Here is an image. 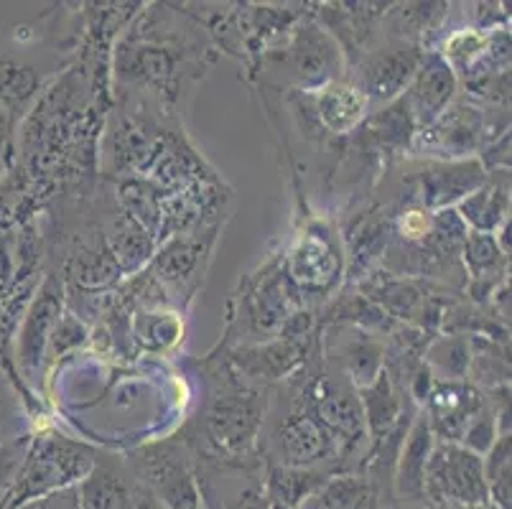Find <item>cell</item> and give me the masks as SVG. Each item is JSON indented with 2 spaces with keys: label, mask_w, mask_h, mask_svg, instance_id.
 I'll list each match as a JSON object with an SVG mask.
<instances>
[{
  "label": "cell",
  "mask_w": 512,
  "mask_h": 509,
  "mask_svg": "<svg viewBox=\"0 0 512 509\" xmlns=\"http://www.w3.org/2000/svg\"><path fill=\"white\" fill-rule=\"evenodd\" d=\"M92 469H95V454L85 443H74L67 438H41L23 461L0 509H18L31 499H41L69 484L82 482Z\"/></svg>",
  "instance_id": "obj_1"
},
{
  "label": "cell",
  "mask_w": 512,
  "mask_h": 509,
  "mask_svg": "<svg viewBox=\"0 0 512 509\" xmlns=\"http://www.w3.org/2000/svg\"><path fill=\"white\" fill-rule=\"evenodd\" d=\"M423 499L436 504H459L467 509H484L490 492L484 482L482 456L472 454L459 443L434 446L423 476Z\"/></svg>",
  "instance_id": "obj_2"
},
{
  "label": "cell",
  "mask_w": 512,
  "mask_h": 509,
  "mask_svg": "<svg viewBox=\"0 0 512 509\" xmlns=\"http://www.w3.org/2000/svg\"><path fill=\"white\" fill-rule=\"evenodd\" d=\"M265 398L258 390L227 382L222 392L209 405L204 426L212 448L225 461L242 459L255 446V436L263 423Z\"/></svg>",
  "instance_id": "obj_3"
},
{
  "label": "cell",
  "mask_w": 512,
  "mask_h": 509,
  "mask_svg": "<svg viewBox=\"0 0 512 509\" xmlns=\"http://www.w3.org/2000/svg\"><path fill=\"white\" fill-rule=\"evenodd\" d=\"M138 476L156 499L169 509H204L202 492L184 448L179 443H156L136 459Z\"/></svg>",
  "instance_id": "obj_4"
},
{
  "label": "cell",
  "mask_w": 512,
  "mask_h": 509,
  "mask_svg": "<svg viewBox=\"0 0 512 509\" xmlns=\"http://www.w3.org/2000/svg\"><path fill=\"white\" fill-rule=\"evenodd\" d=\"M423 56L426 54L421 49L406 44V41L388 46V49L370 51L360 59L355 87L365 95L367 102L372 100L390 105L408 90Z\"/></svg>",
  "instance_id": "obj_5"
},
{
  "label": "cell",
  "mask_w": 512,
  "mask_h": 509,
  "mask_svg": "<svg viewBox=\"0 0 512 509\" xmlns=\"http://www.w3.org/2000/svg\"><path fill=\"white\" fill-rule=\"evenodd\" d=\"M487 133L482 112L472 105L446 107L431 125L416 133V151H428L426 156H439L444 161H464L479 151Z\"/></svg>",
  "instance_id": "obj_6"
},
{
  "label": "cell",
  "mask_w": 512,
  "mask_h": 509,
  "mask_svg": "<svg viewBox=\"0 0 512 509\" xmlns=\"http://www.w3.org/2000/svg\"><path fill=\"white\" fill-rule=\"evenodd\" d=\"M276 446L283 461L281 466L306 469V466H314L332 456L334 438L316 415L309 392H306V400H299L293 413L278 426Z\"/></svg>",
  "instance_id": "obj_7"
},
{
  "label": "cell",
  "mask_w": 512,
  "mask_h": 509,
  "mask_svg": "<svg viewBox=\"0 0 512 509\" xmlns=\"http://www.w3.org/2000/svg\"><path fill=\"white\" fill-rule=\"evenodd\" d=\"M293 74L306 92H319L321 87L337 82L344 69V56L337 41L319 26L299 28L291 41Z\"/></svg>",
  "instance_id": "obj_8"
},
{
  "label": "cell",
  "mask_w": 512,
  "mask_h": 509,
  "mask_svg": "<svg viewBox=\"0 0 512 509\" xmlns=\"http://www.w3.org/2000/svg\"><path fill=\"white\" fill-rule=\"evenodd\" d=\"M309 398L319 420L332 433L334 443L344 441V454H352L365 438L360 398L329 377L316 380V385L309 390Z\"/></svg>",
  "instance_id": "obj_9"
},
{
  "label": "cell",
  "mask_w": 512,
  "mask_h": 509,
  "mask_svg": "<svg viewBox=\"0 0 512 509\" xmlns=\"http://www.w3.org/2000/svg\"><path fill=\"white\" fill-rule=\"evenodd\" d=\"M421 181V202L428 209H451L472 191L487 181V171L479 158H464V161H436L426 163L418 176Z\"/></svg>",
  "instance_id": "obj_10"
},
{
  "label": "cell",
  "mask_w": 512,
  "mask_h": 509,
  "mask_svg": "<svg viewBox=\"0 0 512 509\" xmlns=\"http://www.w3.org/2000/svg\"><path fill=\"white\" fill-rule=\"evenodd\" d=\"M456 92V72L441 59L439 54L423 56L416 77L408 84L403 105L411 112L416 128H426L434 123L441 112L449 107Z\"/></svg>",
  "instance_id": "obj_11"
},
{
  "label": "cell",
  "mask_w": 512,
  "mask_h": 509,
  "mask_svg": "<svg viewBox=\"0 0 512 509\" xmlns=\"http://www.w3.org/2000/svg\"><path fill=\"white\" fill-rule=\"evenodd\" d=\"M482 405L479 392L467 382L436 380L426 400L428 428L444 443H459Z\"/></svg>",
  "instance_id": "obj_12"
},
{
  "label": "cell",
  "mask_w": 512,
  "mask_h": 509,
  "mask_svg": "<svg viewBox=\"0 0 512 509\" xmlns=\"http://www.w3.org/2000/svg\"><path fill=\"white\" fill-rule=\"evenodd\" d=\"M342 273V258L332 235L321 227H311L288 258V275L306 291H324Z\"/></svg>",
  "instance_id": "obj_13"
},
{
  "label": "cell",
  "mask_w": 512,
  "mask_h": 509,
  "mask_svg": "<svg viewBox=\"0 0 512 509\" xmlns=\"http://www.w3.org/2000/svg\"><path fill=\"white\" fill-rule=\"evenodd\" d=\"M62 316V288L54 280H46L36 301L31 303L29 314L23 319L21 334H18V364H21L23 375L31 377L39 370L41 359H44L49 336Z\"/></svg>",
  "instance_id": "obj_14"
},
{
  "label": "cell",
  "mask_w": 512,
  "mask_h": 509,
  "mask_svg": "<svg viewBox=\"0 0 512 509\" xmlns=\"http://www.w3.org/2000/svg\"><path fill=\"white\" fill-rule=\"evenodd\" d=\"M304 354V339L281 334V339H276V342L235 349L230 362L235 364L237 372L253 377V380H281L299 367Z\"/></svg>",
  "instance_id": "obj_15"
},
{
  "label": "cell",
  "mask_w": 512,
  "mask_h": 509,
  "mask_svg": "<svg viewBox=\"0 0 512 509\" xmlns=\"http://www.w3.org/2000/svg\"><path fill=\"white\" fill-rule=\"evenodd\" d=\"M362 418H365V431L372 438V454H377L398 431V420L403 403H400L398 387L388 367L380 370V375L360 390Z\"/></svg>",
  "instance_id": "obj_16"
},
{
  "label": "cell",
  "mask_w": 512,
  "mask_h": 509,
  "mask_svg": "<svg viewBox=\"0 0 512 509\" xmlns=\"http://www.w3.org/2000/svg\"><path fill=\"white\" fill-rule=\"evenodd\" d=\"M497 179L484 181L477 191L459 202V217L464 224H472L474 232L497 230L507 219V209H510V174L507 171H497Z\"/></svg>",
  "instance_id": "obj_17"
},
{
  "label": "cell",
  "mask_w": 512,
  "mask_h": 509,
  "mask_svg": "<svg viewBox=\"0 0 512 509\" xmlns=\"http://www.w3.org/2000/svg\"><path fill=\"white\" fill-rule=\"evenodd\" d=\"M314 102L321 125L332 133L355 130L365 120L367 105H370L355 84L339 82V79L314 92Z\"/></svg>",
  "instance_id": "obj_18"
},
{
  "label": "cell",
  "mask_w": 512,
  "mask_h": 509,
  "mask_svg": "<svg viewBox=\"0 0 512 509\" xmlns=\"http://www.w3.org/2000/svg\"><path fill=\"white\" fill-rule=\"evenodd\" d=\"M431 451H434V433L428 428L426 415H421L403 443V451L398 456V474H395L398 492L411 502L423 499V476H426Z\"/></svg>",
  "instance_id": "obj_19"
},
{
  "label": "cell",
  "mask_w": 512,
  "mask_h": 509,
  "mask_svg": "<svg viewBox=\"0 0 512 509\" xmlns=\"http://www.w3.org/2000/svg\"><path fill=\"white\" fill-rule=\"evenodd\" d=\"M377 494L365 476H329L309 499L296 509H375Z\"/></svg>",
  "instance_id": "obj_20"
},
{
  "label": "cell",
  "mask_w": 512,
  "mask_h": 509,
  "mask_svg": "<svg viewBox=\"0 0 512 509\" xmlns=\"http://www.w3.org/2000/svg\"><path fill=\"white\" fill-rule=\"evenodd\" d=\"M329 474L321 469H314V466H271L268 471V499L271 504L283 509H296L304 499H309L321 484L327 482Z\"/></svg>",
  "instance_id": "obj_21"
},
{
  "label": "cell",
  "mask_w": 512,
  "mask_h": 509,
  "mask_svg": "<svg viewBox=\"0 0 512 509\" xmlns=\"http://www.w3.org/2000/svg\"><path fill=\"white\" fill-rule=\"evenodd\" d=\"M79 509H136L128 484L110 469H95L79 482Z\"/></svg>",
  "instance_id": "obj_22"
},
{
  "label": "cell",
  "mask_w": 512,
  "mask_h": 509,
  "mask_svg": "<svg viewBox=\"0 0 512 509\" xmlns=\"http://www.w3.org/2000/svg\"><path fill=\"white\" fill-rule=\"evenodd\" d=\"M472 339L464 334H451L436 339L426 352V367L436 380L464 382L469 375V359H472Z\"/></svg>",
  "instance_id": "obj_23"
},
{
  "label": "cell",
  "mask_w": 512,
  "mask_h": 509,
  "mask_svg": "<svg viewBox=\"0 0 512 509\" xmlns=\"http://www.w3.org/2000/svg\"><path fill=\"white\" fill-rule=\"evenodd\" d=\"M110 255L115 258V265L120 270H136L138 265L146 263L153 252V240L146 232L141 222L125 214L115 222V230L110 235V245H107Z\"/></svg>",
  "instance_id": "obj_24"
},
{
  "label": "cell",
  "mask_w": 512,
  "mask_h": 509,
  "mask_svg": "<svg viewBox=\"0 0 512 509\" xmlns=\"http://www.w3.org/2000/svg\"><path fill=\"white\" fill-rule=\"evenodd\" d=\"M462 250L464 263H467L469 273L477 283H487V278H492L505 263V252L497 247L495 235H487V232L469 230Z\"/></svg>",
  "instance_id": "obj_25"
},
{
  "label": "cell",
  "mask_w": 512,
  "mask_h": 509,
  "mask_svg": "<svg viewBox=\"0 0 512 509\" xmlns=\"http://www.w3.org/2000/svg\"><path fill=\"white\" fill-rule=\"evenodd\" d=\"M482 464L490 502H495L497 509H510V436L497 438Z\"/></svg>",
  "instance_id": "obj_26"
},
{
  "label": "cell",
  "mask_w": 512,
  "mask_h": 509,
  "mask_svg": "<svg viewBox=\"0 0 512 509\" xmlns=\"http://www.w3.org/2000/svg\"><path fill=\"white\" fill-rule=\"evenodd\" d=\"M39 87V77L29 64L13 62V59H0V102L11 107H21L23 102L31 100Z\"/></svg>",
  "instance_id": "obj_27"
},
{
  "label": "cell",
  "mask_w": 512,
  "mask_h": 509,
  "mask_svg": "<svg viewBox=\"0 0 512 509\" xmlns=\"http://www.w3.org/2000/svg\"><path fill=\"white\" fill-rule=\"evenodd\" d=\"M199 258V247L192 240H174L171 245L164 247V252H158L156 258V278L166 280V283H181L194 273Z\"/></svg>",
  "instance_id": "obj_28"
},
{
  "label": "cell",
  "mask_w": 512,
  "mask_h": 509,
  "mask_svg": "<svg viewBox=\"0 0 512 509\" xmlns=\"http://www.w3.org/2000/svg\"><path fill=\"white\" fill-rule=\"evenodd\" d=\"M383 367L385 362H383V349H380V344L367 339V336H362V339L349 344L344 370H347L349 380L355 382V387H360L362 390V387L370 385V382L380 375Z\"/></svg>",
  "instance_id": "obj_29"
},
{
  "label": "cell",
  "mask_w": 512,
  "mask_h": 509,
  "mask_svg": "<svg viewBox=\"0 0 512 509\" xmlns=\"http://www.w3.org/2000/svg\"><path fill=\"white\" fill-rule=\"evenodd\" d=\"M490 41L487 36L477 34V31H459V34L451 36L444 46V59L451 69H462L464 74L474 72L479 62L487 59L490 54Z\"/></svg>",
  "instance_id": "obj_30"
},
{
  "label": "cell",
  "mask_w": 512,
  "mask_h": 509,
  "mask_svg": "<svg viewBox=\"0 0 512 509\" xmlns=\"http://www.w3.org/2000/svg\"><path fill=\"white\" fill-rule=\"evenodd\" d=\"M497 438H500V436H497L495 413H492V410H487L482 405V408L477 410V415L469 420L467 431H464L462 441H459V443H464V448H467V451H472V454L482 456V454H487L492 446H495Z\"/></svg>",
  "instance_id": "obj_31"
},
{
  "label": "cell",
  "mask_w": 512,
  "mask_h": 509,
  "mask_svg": "<svg viewBox=\"0 0 512 509\" xmlns=\"http://www.w3.org/2000/svg\"><path fill=\"white\" fill-rule=\"evenodd\" d=\"M133 72L141 79H146V82L161 84L174 74V59H171L166 49L146 46V49L138 51L136 62H133Z\"/></svg>",
  "instance_id": "obj_32"
},
{
  "label": "cell",
  "mask_w": 512,
  "mask_h": 509,
  "mask_svg": "<svg viewBox=\"0 0 512 509\" xmlns=\"http://www.w3.org/2000/svg\"><path fill=\"white\" fill-rule=\"evenodd\" d=\"M82 339H85V329H82V324H79L77 319H72V316H64V319L57 321L54 331H51L49 344H46V347L51 349V357H59V354H64L67 349L77 347Z\"/></svg>",
  "instance_id": "obj_33"
},
{
  "label": "cell",
  "mask_w": 512,
  "mask_h": 509,
  "mask_svg": "<svg viewBox=\"0 0 512 509\" xmlns=\"http://www.w3.org/2000/svg\"><path fill=\"white\" fill-rule=\"evenodd\" d=\"M21 446L18 441H3L0 443V494L13 487L18 471H21Z\"/></svg>",
  "instance_id": "obj_34"
},
{
  "label": "cell",
  "mask_w": 512,
  "mask_h": 509,
  "mask_svg": "<svg viewBox=\"0 0 512 509\" xmlns=\"http://www.w3.org/2000/svg\"><path fill=\"white\" fill-rule=\"evenodd\" d=\"M431 222H434V214L423 212V209H408L400 217V235L408 242H426L431 235Z\"/></svg>",
  "instance_id": "obj_35"
},
{
  "label": "cell",
  "mask_w": 512,
  "mask_h": 509,
  "mask_svg": "<svg viewBox=\"0 0 512 509\" xmlns=\"http://www.w3.org/2000/svg\"><path fill=\"white\" fill-rule=\"evenodd\" d=\"M237 509H273V504L265 492H260V489H250V492H245L240 497Z\"/></svg>",
  "instance_id": "obj_36"
},
{
  "label": "cell",
  "mask_w": 512,
  "mask_h": 509,
  "mask_svg": "<svg viewBox=\"0 0 512 509\" xmlns=\"http://www.w3.org/2000/svg\"><path fill=\"white\" fill-rule=\"evenodd\" d=\"M11 125H13L11 112H8L6 105L0 102V161H3L8 153V143H11Z\"/></svg>",
  "instance_id": "obj_37"
},
{
  "label": "cell",
  "mask_w": 512,
  "mask_h": 509,
  "mask_svg": "<svg viewBox=\"0 0 512 509\" xmlns=\"http://www.w3.org/2000/svg\"><path fill=\"white\" fill-rule=\"evenodd\" d=\"M11 423H13V415L8 410L0 408V443L8 441V431H11Z\"/></svg>",
  "instance_id": "obj_38"
},
{
  "label": "cell",
  "mask_w": 512,
  "mask_h": 509,
  "mask_svg": "<svg viewBox=\"0 0 512 509\" xmlns=\"http://www.w3.org/2000/svg\"><path fill=\"white\" fill-rule=\"evenodd\" d=\"M138 509H156V507H153V502H148V499H146L143 504H138Z\"/></svg>",
  "instance_id": "obj_39"
},
{
  "label": "cell",
  "mask_w": 512,
  "mask_h": 509,
  "mask_svg": "<svg viewBox=\"0 0 512 509\" xmlns=\"http://www.w3.org/2000/svg\"><path fill=\"white\" fill-rule=\"evenodd\" d=\"M273 509H283V507H276V504H273Z\"/></svg>",
  "instance_id": "obj_40"
}]
</instances>
